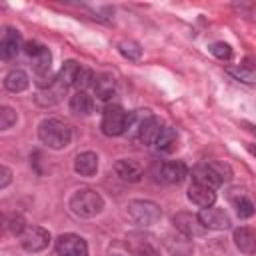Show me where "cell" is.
Returning a JSON list of instances; mask_svg holds the SVG:
<instances>
[{
  "instance_id": "cell-16",
  "label": "cell",
  "mask_w": 256,
  "mask_h": 256,
  "mask_svg": "<svg viewBox=\"0 0 256 256\" xmlns=\"http://www.w3.org/2000/svg\"><path fill=\"white\" fill-rule=\"evenodd\" d=\"M188 200L200 208H210L214 202H216V192L208 186H202V184H196L192 182L190 188H188Z\"/></svg>"
},
{
  "instance_id": "cell-5",
  "label": "cell",
  "mask_w": 256,
  "mask_h": 256,
  "mask_svg": "<svg viewBox=\"0 0 256 256\" xmlns=\"http://www.w3.org/2000/svg\"><path fill=\"white\" fill-rule=\"evenodd\" d=\"M126 120H128V114L120 106H108L104 110L100 128L106 136H122L126 132Z\"/></svg>"
},
{
  "instance_id": "cell-17",
  "label": "cell",
  "mask_w": 256,
  "mask_h": 256,
  "mask_svg": "<svg viewBox=\"0 0 256 256\" xmlns=\"http://www.w3.org/2000/svg\"><path fill=\"white\" fill-rule=\"evenodd\" d=\"M228 198H230V202L234 204L236 214H238L240 218H250V216L254 214V202L248 198L246 190H242V188H232L230 194H228Z\"/></svg>"
},
{
  "instance_id": "cell-20",
  "label": "cell",
  "mask_w": 256,
  "mask_h": 256,
  "mask_svg": "<svg viewBox=\"0 0 256 256\" xmlns=\"http://www.w3.org/2000/svg\"><path fill=\"white\" fill-rule=\"evenodd\" d=\"M70 110H72L74 114H78V116H88V114H92V110H94V100H92V96H90L88 92H84V90H76L74 96L70 98Z\"/></svg>"
},
{
  "instance_id": "cell-35",
  "label": "cell",
  "mask_w": 256,
  "mask_h": 256,
  "mask_svg": "<svg viewBox=\"0 0 256 256\" xmlns=\"http://www.w3.org/2000/svg\"><path fill=\"white\" fill-rule=\"evenodd\" d=\"M244 126H246V128H248V130H250V132L256 136V126H252V124H246V122H244Z\"/></svg>"
},
{
  "instance_id": "cell-19",
  "label": "cell",
  "mask_w": 256,
  "mask_h": 256,
  "mask_svg": "<svg viewBox=\"0 0 256 256\" xmlns=\"http://www.w3.org/2000/svg\"><path fill=\"white\" fill-rule=\"evenodd\" d=\"M234 244L244 254H256V232L242 226L234 230Z\"/></svg>"
},
{
  "instance_id": "cell-14",
  "label": "cell",
  "mask_w": 256,
  "mask_h": 256,
  "mask_svg": "<svg viewBox=\"0 0 256 256\" xmlns=\"http://www.w3.org/2000/svg\"><path fill=\"white\" fill-rule=\"evenodd\" d=\"M164 246L172 256H190L192 250H194L190 238L180 234V232L178 234H166L164 236Z\"/></svg>"
},
{
  "instance_id": "cell-11",
  "label": "cell",
  "mask_w": 256,
  "mask_h": 256,
  "mask_svg": "<svg viewBox=\"0 0 256 256\" xmlns=\"http://www.w3.org/2000/svg\"><path fill=\"white\" fill-rule=\"evenodd\" d=\"M126 246H128V250L134 256H158V250H156L152 238L150 236H144V234H138V232L128 234Z\"/></svg>"
},
{
  "instance_id": "cell-9",
  "label": "cell",
  "mask_w": 256,
  "mask_h": 256,
  "mask_svg": "<svg viewBox=\"0 0 256 256\" xmlns=\"http://www.w3.org/2000/svg\"><path fill=\"white\" fill-rule=\"evenodd\" d=\"M152 112L150 110H132L128 114V120H126V136L134 142H140V136L144 132V128L148 126V122L152 120Z\"/></svg>"
},
{
  "instance_id": "cell-33",
  "label": "cell",
  "mask_w": 256,
  "mask_h": 256,
  "mask_svg": "<svg viewBox=\"0 0 256 256\" xmlns=\"http://www.w3.org/2000/svg\"><path fill=\"white\" fill-rule=\"evenodd\" d=\"M40 48H42V44H38V42H34V40H30V42L24 44V52H26L28 58H34V56L40 52Z\"/></svg>"
},
{
  "instance_id": "cell-34",
  "label": "cell",
  "mask_w": 256,
  "mask_h": 256,
  "mask_svg": "<svg viewBox=\"0 0 256 256\" xmlns=\"http://www.w3.org/2000/svg\"><path fill=\"white\" fill-rule=\"evenodd\" d=\"M10 180H12L10 168H8V166H2V168H0V188H6V186L10 184Z\"/></svg>"
},
{
  "instance_id": "cell-26",
  "label": "cell",
  "mask_w": 256,
  "mask_h": 256,
  "mask_svg": "<svg viewBox=\"0 0 256 256\" xmlns=\"http://www.w3.org/2000/svg\"><path fill=\"white\" fill-rule=\"evenodd\" d=\"M118 50H120V54H122L124 58H128V60H140V56H142V48H140V44L134 42V40H124V42H120V44H118Z\"/></svg>"
},
{
  "instance_id": "cell-36",
  "label": "cell",
  "mask_w": 256,
  "mask_h": 256,
  "mask_svg": "<svg viewBox=\"0 0 256 256\" xmlns=\"http://www.w3.org/2000/svg\"><path fill=\"white\" fill-rule=\"evenodd\" d=\"M248 150H250V152L256 156V146H254V144H248Z\"/></svg>"
},
{
  "instance_id": "cell-15",
  "label": "cell",
  "mask_w": 256,
  "mask_h": 256,
  "mask_svg": "<svg viewBox=\"0 0 256 256\" xmlns=\"http://www.w3.org/2000/svg\"><path fill=\"white\" fill-rule=\"evenodd\" d=\"M114 170H116V174H118L122 180H126V182H138V180L142 178V174H144L142 164L136 162V160H132V158H122V160H118V162L114 164Z\"/></svg>"
},
{
  "instance_id": "cell-6",
  "label": "cell",
  "mask_w": 256,
  "mask_h": 256,
  "mask_svg": "<svg viewBox=\"0 0 256 256\" xmlns=\"http://www.w3.org/2000/svg\"><path fill=\"white\" fill-rule=\"evenodd\" d=\"M20 244L26 252H42L50 244V232L42 226H28L20 234Z\"/></svg>"
},
{
  "instance_id": "cell-24",
  "label": "cell",
  "mask_w": 256,
  "mask_h": 256,
  "mask_svg": "<svg viewBox=\"0 0 256 256\" xmlns=\"http://www.w3.org/2000/svg\"><path fill=\"white\" fill-rule=\"evenodd\" d=\"M92 88L100 100H110L114 96V78L110 74H98L94 76Z\"/></svg>"
},
{
  "instance_id": "cell-22",
  "label": "cell",
  "mask_w": 256,
  "mask_h": 256,
  "mask_svg": "<svg viewBox=\"0 0 256 256\" xmlns=\"http://www.w3.org/2000/svg\"><path fill=\"white\" fill-rule=\"evenodd\" d=\"M154 146L160 152H174L176 146H178V132L174 128H170V126H162V130H160Z\"/></svg>"
},
{
  "instance_id": "cell-18",
  "label": "cell",
  "mask_w": 256,
  "mask_h": 256,
  "mask_svg": "<svg viewBox=\"0 0 256 256\" xmlns=\"http://www.w3.org/2000/svg\"><path fill=\"white\" fill-rule=\"evenodd\" d=\"M66 84H62L60 80H58V76H56V80H54V84L52 86H48V88H44V90H40L38 92V96H36V102L38 104H42V106H52V104H56V102H60L62 100V96H64V92H66Z\"/></svg>"
},
{
  "instance_id": "cell-23",
  "label": "cell",
  "mask_w": 256,
  "mask_h": 256,
  "mask_svg": "<svg viewBox=\"0 0 256 256\" xmlns=\"http://www.w3.org/2000/svg\"><path fill=\"white\" fill-rule=\"evenodd\" d=\"M28 84H30L28 74L24 70H18V68L16 70H10L6 74V78H4V88L8 92H22V90L28 88Z\"/></svg>"
},
{
  "instance_id": "cell-7",
  "label": "cell",
  "mask_w": 256,
  "mask_h": 256,
  "mask_svg": "<svg viewBox=\"0 0 256 256\" xmlns=\"http://www.w3.org/2000/svg\"><path fill=\"white\" fill-rule=\"evenodd\" d=\"M172 224H174V228H176L180 234H184V236H188V238L202 236V234L206 232V228H204V224L200 222L198 214H192V212H176V214L172 216Z\"/></svg>"
},
{
  "instance_id": "cell-28",
  "label": "cell",
  "mask_w": 256,
  "mask_h": 256,
  "mask_svg": "<svg viewBox=\"0 0 256 256\" xmlns=\"http://www.w3.org/2000/svg\"><path fill=\"white\" fill-rule=\"evenodd\" d=\"M92 84H94V74H92V70H88V68L80 66L78 76H76V80H74V88H76V90H84V92H86V88H90Z\"/></svg>"
},
{
  "instance_id": "cell-1",
  "label": "cell",
  "mask_w": 256,
  "mask_h": 256,
  "mask_svg": "<svg viewBox=\"0 0 256 256\" xmlns=\"http://www.w3.org/2000/svg\"><path fill=\"white\" fill-rule=\"evenodd\" d=\"M38 138L54 150L66 148L72 140V128L68 122L60 120V118H46L40 122L38 126Z\"/></svg>"
},
{
  "instance_id": "cell-21",
  "label": "cell",
  "mask_w": 256,
  "mask_h": 256,
  "mask_svg": "<svg viewBox=\"0 0 256 256\" xmlns=\"http://www.w3.org/2000/svg\"><path fill=\"white\" fill-rule=\"evenodd\" d=\"M74 170L80 176H94L98 170V156L94 152H82L74 160Z\"/></svg>"
},
{
  "instance_id": "cell-27",
  "label": "cell",
  "mask_w": 256,
  "mask_h": 256,
  "mask_svg": "<svg viewBox=\"0 0 256 256\" xmlns=\"http://www.w3.org/2000/svg\"><path fill=\"white\" fill-rule=\"evenodd\" d=\"M160 130H162V124H160L156 118H152V120L148 122V126L144 128V132H142V136H140V142H142V144H154L156 138H158V134H160Z\"/></svg>"
},
{
  "instance_id": "cell-30",
  "label": "cell",
  "mask_w": 256,
  "mask_h": 256,
  "mask_svg": "<svg viewBox=\"0 0 256 256\" xmlns=\"http://www.w3.org/2000/svg\"><path fill=\"white\" fill-rule=\"evenodd\" d=\"M210 52H212L218 60H230V58H232V48H230V44H226V42H214V44H210Z\"/></svg>"
},
{
  "instance_id": "cell-13",
  "label": "cell",
  "mask_w": 256,
  "mask_h": 256,
  "mask_svg": "<svg viewBox=\"0 0 256 256\" xmlns=\"http://www.w3.org/2000/svg\"><path fill=\"white\" fill-rule=\"evenodd\" d=\"M20 46H22L20 32L14 30V28H6V32H4V36H2V42H0V56H2L4 60H12V58L18 56Z\"/></svg>"
},
{
  "instance_id": "cell-37",
  "label": "cell",
  "mask_w": 256,
  "mask_h": 256,
  "mask_svg": "<svg viewBox=\"0 0 256 256\" xmlns=\"http://www.w3.org/2000/svg\"><path fill=\"white\" fill-rule=\"evenodd\" d=\"M110 256H120V254H110Z\"/></svg>"
},
{
  "instance_id": "cell-4",
  "label": "cell",
  "mask_w": 256,
  "mask_h": 256,
  "mask_svg": "<svg viewBox=\"0 0 256 256\" xmlns=\"http://www.w3.org/2000/svg\"><path fill=\"white\" fill-rule=\"evenodd\" d=\"M126 214L138 226H152V224H156L160 220L162 210H160V206L156 202H150V200H132L126 206Z\"/></svg>"
},
{
  "instance_id": "cell-12",
  "label": "cell",
  "mask_w": 256,
  "mask_h": 256,
  "mask_svg": "<svg viewBox=\"0 0 256 256\" xmlns=\"http://www.w3.org/2000/svg\"><path fill=\"white\" fill-rule=\"evenodd\" d=\"M186 174H188V168L180 160L164 162V164H160V170H158L160 180L166 182V184H180L186 178Z\"/></svg>"
},
{
  "instance_id": "cell-2",
  "label": "cell",
  "mask_w": 256,
  "mask_h": 256,
  "mask_svg": "<svg viewBox=\"0 0 256 256\" xmlns=\"http://www.w3.org/2000/svg\"><path fill=\"white\" fill-rule=\"evenodd\" d=\"M232 178V170L228 164L224 162H202V164H196L192 168V180L196 184H202V186H208V188H218L220 184H224L226 180Z\"/></svg>"
},
{
  "instance_id": "cell-3",
  "label": "cell",
  "mask_w": 256,
  "mask_h": 256,
  "mask_svg": "<svg viewBox=\"0 0 256 256\" xmlns=\"http://www.w3.org/2000/svg\"><path fill=\"white\" fill-rule=\"evenodd\" d=\"M104 208V198L92 188H80L70 198V210L80 218H92Z\"/></svg>"
},
{
  "instance_id": "cell-32",
  "label": "cell",
  "mask_w": 256,
  "mask_h": 256,
  "mask_svg": "<svg viewBox=\"0 0 256 256\" xmlns=\"http://www.w3.org/2000/svg\"><path fill=\"white\" fill-rule=\"evenodd\" d=\"M228 74L230 76H234V78H238V80H242V82H256V78H254V74L250 72V70H246V68H228Z\"/></svg>"
},
{
  "instance_id": "cell-31",
  "label": "cell",
  "mask_w": 256,
  "mask_h": 256,
  "mask_svg": "<svg viewBox=\"0 0 256 256\" xmlns=\"http://www.w3.org/2000/svg\"><path fill=\"white\" fill-rule=\"evenodd\" d=\"M12 124H16V112L10 106L0 108V130H8Z\"/></svg>"
},
{
  "instance_id": "cell-10",
  "label": "cell",
  "mask_w": 256,
  "mask_h": 256,
  "mask_svg": "<svg viewBox=\"0 0 256 256\" xmlns=\"http://www.w3.org/2000/svg\"><path fill=\"white\" fill-rule=\"evenodd\" d=\"M200 222L204 224L206 230H226L230 228V216L222 208H202L198 214Z\"/></svg>"
},
{
  "instance_id": "cell-29",
  "label": "cell",
  "mask_w": 256,
  "mask_h": 256,
  "mask_svg": "<svg viewBox=\"0 0 256 256\" xmlns=\"http://www.w3.org/2000/svg\"><path fill=\"white\" fill-rule=\"evenodd\" d=\"M6 226H8V230L12 232V234H16V236H20L28 226H26V222H24V218L20 216V214H10L8 218H6Z\"/></svg>"
},
{
  "instance_id": "cell-25",
  "label": "cell",
  "mask_w": 256,
  "mask_h": 256,
  "mask_svg": "<svg viewBox=\"0 0 256 256\" xmlns=\"http://www.w3.org/2000/svg\"><path fill=\"white\" fill-rule=\"evenodd\" d=\"M78 70H80V64L74 62V60H66L58 72V80L66 86H74V80L78 76Z\"/></svg>"
},
{
  "instance_id": "cell-8",
  "label": "cell",
  "mask_w": 256,
  "mask_h": 256,
  "mask_svg": "<svg viewBox=\"0 0 256 256\" xmlns=\"http://www.w3.org/2000/svg\"><path fill=\"white\" fill-rule=\"evenodd\" d=\"M56 252L58 256H88V244L78 234H62L56 240Z\"/></svg>"
}]
</instances>
